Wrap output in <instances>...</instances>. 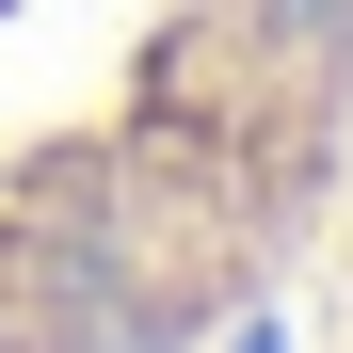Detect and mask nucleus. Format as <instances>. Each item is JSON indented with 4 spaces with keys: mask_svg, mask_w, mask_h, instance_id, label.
Here are the masks:
<instances>
[{
    "mask_svg": "<svg viewBox=\"0 0 353 353\" xmlns=\"http://www.w3.org/2000/svg\"><path fill=\"white\" fill-rule=\"evenodd\" d=\"M353 209V0H0V353H225Z\"/></svg>",
    "mask_w": 353,
    "mask_h": 353,
    "instance_id": "f257e3e1",
    "label": "nucleus"
},
{
    "mask_svg": "<svg viewBox=\"0 0 353 353\" xmlns=\"http://www.w3.org/2000/svg\"><path fill=\"white\" fill-rule=\"evenodd\" d=\"M337 353H353V209H337Z\"/></svg>",
    "mask_w": 353,
    "mask_h": 353,
    "instance_id": "f03ea898",
    "label": "nucleus"
}]
</instances>
